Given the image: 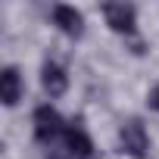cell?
Segmentation results:
<instances>
[{"label": "cell", "instance_id": "3", "mask_svg": "<svg viewBox=\"0 0 159 159\" xmlns=\"http://www.w3.org/2000/svg\"><path fill=\"white\" fill-rule=\"evenodd\" d=\"M103 19L119 34H134V28H137V10L131 3H106L103 7Z\"/></svg>", "mask_w": 159, "mask_h": 159}, {"label": "cell", "instance_id": "6", "mask_svg": "<svg viewBox=\"0 0 159 159\" xmlns=\"http://www.w3.org/2000/svg\"><path fill=\"white\" fill-rule=\"evenodd\" d=\"M22 91H25V84H22L19 69L7 66L3 72H0V100H3V106H16L22 100Z\"/></svg>", "mask_w": 159, "mask_h": 159}, {"label": "cell", "instance_id": "1", "mask_svg": "<svg viewBox=\"0 0 159 159\" xmlns=\"http://www.w3.org/2000/svg\"><path fill=\"white\" fill-rule=\"evenodd\" d=\"M31 122H34V137H38V143H44V147H53L59 137H66V122H62V116H59L50 103L38 106Z\"/></svg>", "mask_w": 159, "mask_h": 159}, {"label": "cell", "instance_id": "7", "mask_svg": "<svg viewBox=\"0 0 159 159\" xmlns=\"http://www.w3.org/2000/svg\"><path fill=\"white\" fill-rule=\"evenodd\" d=\"M62 140H66V150H69V156H75V159H91V156H94V140L88 137V131H84V128L69 125Z\"/></svg>", "mask_w": 159, "mask_h": 159}, {"label": "cell", "instance_id": "4", "mask_svg": "<svg viewBox=\"0 0 159 159\" xmlns=\"http://www.w3.org/2000/svg\"><path fill=\"white\" fill-rule=\"evenodd\" d=\"M53 25L62 34H69V38H81L84 34V16L78 13L75 7H69V3L53 7Z\"/></svg>", "mask_w": 159, "mask_h": 159}, {"label": "cell", "instance_id": "2", "mask_svg": "<svg viewBox=\"0 0 159 159\" xmlns=\"http://www.w3.org/2000/svg\"><path fill=\"white\" fill-rule=\"evenodd\" d=\"M119 140H122V150L134 159H143L147 150H150V134L143 128L140 119H128L122 128H119Z\"/></svg>", "mask_w": 159, "mask_h": 159}, {"label": "cell", "instance_id": "5", "mask_svg": "<svg viewBox=\"0 0 159 159\" xmlns=\"http://www.w3.org/2000/svg\"><path fill=\"white\" fill-rule=\"evenodd\" d=\"M41 84H44V91H47L50 97H62V94L69 91V75H66V69H62L59 62L47 59V62L41 66Z\"/></svg>", "mask_w": 159, "mask_h": 159}, {"label": "cell", "instance_id": "8", "mask_svg": "<svg viewBox=\"0 0 159 159\" xmlns=\"http://www.w3.org/2000/svg\"><path fill=\"white\" fill-rule=\"evenodd\" d=\"M150 103H153V106H156V109H159V88H156V91H153V97H150Z\"/></svg>", "mask_w": 159, "mask_h": 159}]
</instances>
